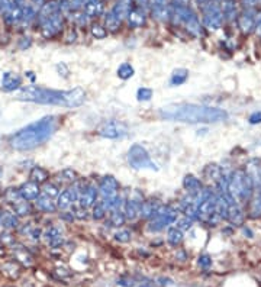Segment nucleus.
Masks as SVG:
<instances>
[{
	"mask_svg": "<svg viewBox=\"0 0 261 287\" xmlns=\"http://www.w3.org/2000/svg\"><path fill=\"white\" fill-rule=\"evenodd\" d=\"M158 115L164 121L184 124H216L228 119V112L223 109L194 103H171L161 107Z\"/></svg>",
	"mask_w": 261,
	"mask_h": 287,
	"instance_id": "f257e3e1",
	"label": "nucleus"
},
{
	"mask_svg": "<svg viewBox=\"0 0 261 287\" xmlns=\"http://www.w3.org/2000/svg\"><path fill=\"white\" fill-rule=\"evenodd\" d=\"M18 100L32 102L39 105L63 106V107H77L84 103L86 93L83 89L76 87L73 90L61 92V90H51L39 86H25L20 87L16 93Z\"/></svg>",
	"mask_w": 261,
	"mask_h": 287,
	"instance_id": "f03ea898",
	"label": "nucleus"
},
{
	"mask_svg": "<svg viewBox=\"0 0 261 287\" xmlns=\"http://www.w3.org/2000/svg\"><path fill=\"white\" fill-rule=\"evenodd\" d=\"M58 128L57 116L49 115L41 118L28 126L22 128L10 138V145L16 151H29L45 144Z\"/></svg>",
	"mask_w": 261,
	"mask_h": 287,
	"instance_id": "7ed1b4c3",
	"label": "nucleus"
},
{
	"mask_svg": "<svg viewBox=\"0 0 261 287\" xmlns=\"http://www.w3.org/2000/svg\"><path fill=\"white\" fill-rule=\"evenodd\" d=\"M168 23H171L174 28L183 29L193 38H202L205 35V28H203L200 16L197 10L192 6V3L182 5V3L170 2Z\"/></svg>",
	"mask_w": 261,
	"mask_h": 287,
	"instance_id": "20e7f679",
	"label": "nucleus"
},
{
	"mask_svg": "<svg viewBox=\"0 0 261 287\" xmlns=\"http://www.w3.org/2000/svg\"><path fill=\"white\" fill-rule=\"evenodd\" d=\"M228 190L237 203H248L254 194V187L250 176L245 170H235L229 174Z\"/></svg>",
	"mask_w": 261,
	"mask_h": 287,
	"instance_id": "39448f33",
	"label": "nucleus"
},
{
	"mask_svg": "<svg viewBox=\"0 0 261 287\" xmlns=\"http://www.w3.org/2000/svg\"><path fill=\"white\" fill-rule=\"evenodd\" d=\"M177 216H179V212L173 209L171 206L160 205L158 209L155 211L154 216L150 219V223H148L147 229H148V232H153V234L161 232L165 228H168L170 225L176 223Z\"/></svg>",
	"mask_w": 261,
	"mask_h": 287,
	"instance_id": "423d86ee",
	"label": "nucleus"
},
{
	"mask_svg": "<svg viewBox=\"0 0 261 287\" xmlns=\"http://www.w3.org/2000/svg\"><path fill=\"white\" fill-rule=\"evenodd\" d=\"M66 22H67V19H66L64 12L60 10L57 13L45 18L42 22H39L38 25H37V28H39L41 35L45 39H54L58 38L64 32Z\"/></svg>",
	"mask_w": 261,
	"mask_h": 287,
	"instance_id": "0eeeda50",
	"label": "nucleus"
},
{
	"mask_svg": "<svg viewBox=\"0 0 261 287\" xmlns=\"http://www.w3.org/2000/svg\"><path fill=\"white\" fill-rule=\"evenodd\" d=\"M199 12H200L199 16H200L205 31L216 32L225 25L222 10H221V3H211V5L205 6Z\"/></svg>",
	"mask_w": 261,
	"mask_h": 287,
	"instance_id": "6e6552de",
	"label": "nucleus"
},
{
	"mask_svg": "<svg viewBox=\"0 0 261 287\" xmlns=\"http://www.w3.org/2000/svg\"><path fill=\"white\" fill-rule=\"evenodd\" d=\"M128 163L132 168L141 170V168H148V170H158L157 164L151 160L148 151L145 150L142 145L139 144H134L129 151H128Z\"/></svg>",
	"mask_w": 261,
	"mask_h": 287,
	"instance_id": "1a4fd4ad",
	"label": "nucleus"
},
{
	"mask_svg": "<svg viewBox=\"0 0 261 287\" xmlns=\"http://www.w3.org/2000/svg\"><path fill=\"white\" fill-rule=\"evenodd\" d=\"M97 134L107 139H121L128 135V126L118 121L105 122L97 128Z\"/></svg>",
	"mask_w": 261,
	"mask_h": 287,
	"instance_id": "9d476101",
	"label": "nucleus"
},
{
	"mask_svg": "<svg viewBox=\"0 0 261 287\" xmlns=\"http://www.w3.org/2000/svg\"><path fill=\"white\" fill-rule=\"evenodd\" d=\"M148 13L157 22H168L170 0H148Z\"/></svg>",
	"mask_w": 261,
	"mask_h": 287,
	"instance_id": "9b49d317",
	"label": "nucleus"
},
{
	"mask_svg": "<svg viewBox=\"0 0 261 287\" xmlns=\"http://www.w3.org/2000/svg\"><path fill=\"white\" fill-rule=\"evenodd\" d=\"M257 9H241V13L237 20V26L241 31L242 35H250L255 31L257 22Z\"/></svg>",
	"mask_w": 261,
	"mask_h": 287,
	"instance_id": "f8f14e48",
	"label": "nucleus"
},
{
	"mask_svg": "<svg viewBox=\"0 0 261 287\" xmlns=\"http://www.w3.org/2000/svg\"><path fill=\"white\" fill-rule=\"evenodd\" d=\"M221 10L223 15V22L226 25H234L237 23L238 16L241 13V6L240 0H222L221 2Z\"/></svg>",
	"mask_w": 261,
	"mask_h": 287,
	"instance_id": "ddd939ff",
	"label": "nucleus"
},
{
	"mask_svg": "<svg viewBox=\"0 0 261 287\" xmlns=\"http://www.w3.org/2000/svg\"><path fill=\"white\" fill-rule=\"evenodd\" d=\"M99 194L102 196V200H106V199H112L118 196V190H119V183L116 180L113 176H105L100 183H99Z\"/></svg>",
	"mask_w": 261,
	"mask_h": 287,
	"instance_id": "4468645a",
	"label": "nucleus"
},
{
	"mask_svg": "<svg viewBox=\"0 0 261 287\" xmlns=\"http://www.w3.org/2000/svg\"><path fill=\"white\" fill-rule=\"evenodd\" d=\"M150 18V13L147 10L141 9V8H136L132 6V9L129 10L128 16H126L125 23L128 25V28L131 29H139L147 25Z\"/></svg>",
	"mask_w": 261,
	"mask_h": 287,
	"instance_id": "2eb2a0df",
	"label": "nucleus"
},
{
	"mask_svg": "<svg viewBox=\"0 0 261 287\" xmlns=\"http://www.w3.org/2000/svg\"><path fill=\"white\" fill-rule=\"evenodd\" d=\"M25 6V5H23ZM23 6H20V5H16V3H13L12 2V5H10L8 9L5 10L3 13H2V18H3V22L10 26V28H18L20 23V20H22V12H23Z\"/></svg>",
	"mask_w": 261,
	"mask_h": 287,
	"instance_id": "dca6fc26",
	"label": "nucleus"
},
{
	"mask_svg": "<svg viewBox=\"0 0 261 287\" xmlns=\"http://www.w3.org/2000/svg\"><path fill=\"white\" fill-rule=\"evenodd\" d=\"M97 196H99V190H97L96 186H93V184H84L83 190L80 193V197H78V205H80V208H84V209L93 208V206L96 205Z\"/></svg>",
	"mask_w": 261,
	"mask_h": 287,
	"instance_id": "f3484780",
	"label": "nucleus"
},
{
	"mask_svg": "<svg viewBox=\"0 0 261 287\" xmlns=\"http://www.w3.org/2000/svg\"><path fill=\"white\" fill-rule=\"evenodd\" d=\"M81 10L90 19L96 20L97 18H103L106 12V2L105 0H87Z\"/></svg>",
	"mask_w": 261,
	"mask_h": 287,
	"instance_id": "a211bd4d",
	"label": "nucleus"
},
{
	"mask_svg": "<svg viewBox=\"0 0 261 287\" xmlns=\"http://www.w3.org/2000/svg\"><path fill=\"white\" fill-rule=\"evenodd\" d=\"M245 171L250 176L254 187V193H260L261 194V163L258 160H250L247 163Z\"/></svg>",
	"mask_w": 261,
	"mask_h": 287,
	"instance_id": "6ab92c4d",
	"label": "nucleus"
},
{
	"mask_svg": "<svg viewBox=\"0 0 261 287\" xmlns=\"http://www.w3.org/2000/svg\"><path fill=\"white\" fill-rule=\"evenodd\" d=\"M22 86V77L16 73H5L2 77V90L10 93V92H15V90H19Z\"/></svg>",
	"mask_w": 261,
	"mask_h": 287,
	"instance_id": "aec40b11",
	"label": "nucleus"
},
{
	"mask_svg": "<svg viewBox=\"0 0 261 287\" xmlns=\"http://www.w3.org/2000/svg\"><path fill=\"white\" fill-rule=\"evenodd\" d=\"M19 193L20 197H22L23 200H37L39 197V194H41V189H39V184L29 180V182L23 183V184L20 186Z\"/></svg>",
	"mask_w": 261,
	"mask_h": 287,
	"instance_id": "412c9836",
	"label": "nucleus"
},
{
	"mask_svg": "<svg viewBox=\"0 0 261 287\" xmlns=\"http://www.w3.org/2000/svg\"><path fill=\"white\" fill-rule=\"evenodd\" d=\"M124 23H125V22L119 19L112 10L106 9L105 15H103V25H105V28H106L107 34H116V32H119Z\"/></svg>",
	"mask_w": 261,
	"mask_h": 287,
	"instance_id": "4be33fe9",
	"label": "nucleus"
},
{
	"mask_svg": "<svg viewBox=\"0 0 261 287\" xmlns=\"http://www.w3.org/2000/svg\"><path fill=\"white\" fill-rule=\"evenodd\" d=\"M44 238L47 241L51 248H58L63 245L64 239H63V231L58 226H51L48 229L44 232Z\"/></svg>",
	"mask_w": 261,
	"mask_h": 287,
	"instance_id": "5701e85b",
	"label": "nucleus"
},
{
	"mask_svg": "<svg viewBox=\"0 0 261 287\" xmlns=\"http://www.w3.org/2000/svg\"><path fill=\"white\" fill-rule=\"evenodd\" d=\"M226 220L234 225V226H241L245 220V215H244V211H242L241 205L235 203V205H231L228 208V216H226Z\"/></svg>",
	"mask_w": 261,
	"mask_h": 287,
	"instance_id": "b1692460",
	"label": "nucleus"
},
{
	"mask_svg": "<svg viewBox=\"0 0 261 287\" xmlns=\"http://www.w3.org/2000/svg\"><path fill=\"white\" fill-rule=\"evenodd\" d=\"M141 203L142 202L136 200V199H129V200L125 203V218L126 220H136L139 216H141Z\"/></svg>",
	"mask_w": 261,
	"mask_h": 287,
	"instance_id": "393cba45",
	"label": "nucleus"
},
{
	"mask_svg": "<svg viewBox=\"0 0 261 287\" xmlns=\"http://www.w3.org/2000/svg\"><path fill=\"white\" fill-rule=\"evenodd\" d=\"M183 186L184 189H186V191H187L189 194H192L193 197L196 194H199L203 189L202 182H200L197 177H194L193 174H187V176L184 177Z\"/></svg>",
	"mask_w": 261,
	"mask_h": 287,
	"instance_id": "a878e982",
	"label": "nucleus"
},
{
	"mask_svg": "<svg viewBox=\"0 0 261 287\" xmlns=\"http://www.w3.org/2000/svg\"><path fill=\"white\" fill-rule=\"evenodd\" d=\"M0 226L6 229H16L19 226V216L8 211H2V219H0Z\"/></svg>",
	"mask_w": 261,
	"mask_h": 287,
	"instance_id": "bb28decb",
	"label": "nucleus"
},
{
	"mask_svg": "<svg viewBox=\"0 0 261 287\" xmlns=\"http://www.w3.org/2000/svg\"><path fill=\"white\" fill-rule=\"evenodd\" d=\"M248 216L251 219H258L261 218V194L254 193L251 200L248 202Z\"/></svg>",
	"mask_w": 261,
	"mask_h": 287,
	"instance_id": "cd10ccee",
	"label": "nucleus"
},
{
	"mask_svg": "<svg viewBox=\"0 0 261 287\" xmlns=\"http://www.w3.org/2000/svg\"><path fill=\"white\" fill-rule=\"evenodd\" d=\"M48 179H49V173L47 171L45 168L38 167V165L32 167V170H31V173H29V180H31V182L37 183V184L47 183Z\"/></svg>",
	"mask_w": 261,
	"mask_h": 287,
	"instance_id": "c85d7f7f",
	"label": "nucleus"
},
{
	"mask_svg": "<svg viewBox=\"0 0 261 287\" xmlns=\"http://www.w3.org/2000/svg\"><path fill=\"white\" fill-rule=\"evenodd\" d=\"M37 208H38V211L45 212V213H54L57 211V205L52 202L51 197H47L44 194L37 199Z\"/></svg>",
	"mask_w": 261,
	"mask_h": 287,
	"instance_id": "c756f323",
	"label": "nucleus"
},
{
	"mask_svg": "<svg viewBox=\"0 0 261 287\" xmlns=\"http://www.w3.org/2000/svg\"><path fill=\"white\" fill-rule=\"evenodd\" d=\"M73 203H74V200H73L71 191H70V189H66V190H63L57 196V203L55 205H57V209L66 211Z\"/></svg>",
	"mask_w": 261,
	"mask_h": 287,
	"instance_id": "7c9ffc66",
	"label": "nucleus"
},
{
	"mask_svg": "<svg viewBox=\"0 0 261 287\" xmlns=\"http://www.w3.org/2000/svg\"><path fill=\"white\" fill-rule=\"evenodd\" d=\"M13 254H15V259L18 260L19 263H22L23 266H32V255L28 252V249L20 247V245H16L13 247Z\"/></svg>",
	"mask_w": 261,
	"mask_h": 287,
	"instance_id": "2f4dec72",
	"label": "nucleus"
},
{
	"mask_svg": "<svg viewBox=\"0 0 261 287\" xmlns=\"http://www.w3.org/2000/svg\"><path fill=\"white\" fill-rule=\"evenodd\" d=\"M187 78H189V70L177 68V70H174L173 74L170 77V84L171 86H182L187 81Z\"/></svg>",
	"mask_w": 261,
	"mask_h": 287,
	"instance_id": "473e14b6",
	"label": "nucleus"
},
{
	"mask_svg": "<svg viewBox=\"0 0 261 287\" xmlns=\"http://www.w3.org/2000/svg\"><path fill=\"white\" fill-rule=\"evenodd\" d=\"M183 231L179 229L177 226H173V228H170L168 232H167V241H168V244L170 245H173V247H179L182 242H183Z\"/></svg>",
	"mask_w": 261,
	"mask_h": 287,
	"instance_id": "72a5a7b5",
	"label": "nucleus"
},
{
	"mask_svg": "<svg viewBox=\"0 0 261 287\" xmlns=\"http://www.w3.org/2000/svg\"><path fill=\"white\" fill-rule=\"evenodd\" d=\"M158 203L155 200H147L141 203V216L144 219H151L154 216L155 211L158 209Z\"/></svg>",
	"mask_w": 261,
	"mask_h": 287,
	"instance_id": "f704fd0d",
	"label": "nucleus"
},
{
	"mask_svg": "<svg viewBox=\"0 0 261 287\" xmlns=\"http://www.w3.org/2000/svg\"><path fill=\"white\" fill-rule=\"evenodd\" d=\"M12 206H13V212H15L16 216H28V215H32V206H31V203L23 200V199L16 202V203H13Z\"/></svg>",
	"mask_w": 261,
	"mask_h": 287,
	"instance_id": "c9c22d12",
	"label": "nucleus"
},
{
	"mask_svg": "<svg viewBox=\"0 0 261 287\" xmlns=\"http://www.w3.org/2000/svg\"><path fill=\"white\" fill-rule=\"evenodd\" d=\"M90 34H92V37L96 39H105L107 37V31L105 28V25L103 23H100V22H96V20H93L92 23H90Z\"/></svg>",
	"mask_w": 261,
	"mask_h": 287,
	"instance_id": "e433bc0d",
	"label": "nucleus"
},
{
	"mask_svg": "<svg viewBox=\"0 0 261 287\" xmlns=\"http://www.w3.org/2000/svg\"><path fill=\"white\" fill-rule=\"evenodd\" d=\"M2 273H5L8 277L10 278H16L19 276V266H18V263L16 261H8V263H5L3 266H2Z\"/></svg>",
	"mask_w": 261,
	"mask_h": 287,
	"instance_id": "4c0bfd02",
	"label": "nucleus"
},
{
	"mask_svg": "<svg viewBox=\"0 0 261 287\" xmlns=\"http://www.w3.org/2000/svg\"><path fill=\"white\" fill-rule=\"evenodd\" d=\"M110 226H115V228H121L122 225H125L126 218L125 213L121 211V209H115V211H110Z\"/></svg>",
	"mask_w": 261,
	"mask_h": 287,
	"instance_id": "58836bf2",
	"label": "nucleus"
},
{
	"mask_svg": "<svg viewBox=\"0 0 261 287\" xmlns=\"http://www.w3.org/2000/svg\"><path fill=\"white\" fill-rule=\"evenodd\" d=\"M134 73H135V70H134V67L129 63H122L118 67V76H119V78H122V80L131 78V77L134 76Z\"/></svg>",
	"mask_w": 261,
	"mask_h": 287,
	"instance_id": "ea45409f",
	"label": "nucleus"
},
{
	"mask_svg": "<svg viewBox=\"0 0 261 287\" xmlns=\"http://www.w3.org/2000/svg\"><path fill=\"white\" fill-rule=\"evenodd\" d=\"M3 197H5V200L8 202V203H12V205L16 203V202L22 200L19 193V187H18V189H15V187L6 189V190H5V194H3Z\"/></svg>",
	"mask_w": 261,
	"mask_h": 287,
	"instance_id": "a19ab883",
	"label": "nucleus"
},
{
	"mask_svg": "<svg viewBox=\"0 0 261 287\" xmlns=\"http://www.w3.org/2000/svg\"><path fill=\"white\" fill-rule=\"evenodd\" d=\"M205 174L216 183L221 179V176H222V168H221L219 165H216V164H212V165H208V167H206Z\"/></svg>",
	"mask_w": 261,
	"mask_h": 287,
	"instance_id": "79ce46f5",
	"label": "nucleus"
},
{
	"mask_svg": "<svg viewBox=\"0 0 261 287\" xmlns=\"http://www.w3.org/2000/svg\"><path fill=\"white\" fill-rule=\"evenodd\" d=\"M60 177H61V180L66 183H74L77 182V173L74 171L73 168H64V170H61L60 173Z\"/></svg>",
	"mask_w": 261,
	"mask_h": 287,
	"instance_id": "37998d69",
	"label": "nucleus"
},
{
	"mask_svg": "<svg viewBox=\"0 0 261 287\" xmlns=\"http://www.w3.org/2000/svg\"><path fill=\"white\" fill-rule=\"evenodd\" d=\"M106 208H105V205L102 203V202H96V205L93 206V213H92V216H93V219L96 220H102L105 216H106Z\"/></svg>",
	"mask_w": 261,
	"mask_h": 287,
	"instance_id": "c03bdc74",
	"label": "nucleus"
},
{
	"mask_svg": "<svg viewBox=\"0 0 261 287\" xmlns=\"http://www.w3.org/2000/svg\"><path fill=\"white\" fill-rule=\"evenodd\" d=\"M42 193H44V196L52 199V197H57L58 194H60V189H58L54 183H45V186L42 189Z\"/></svg>",
	"mask_w": 261,
	"mask_h": 287,
	"instance_id": "a18cd8bd",
	"label": "nucleus"
},
{
	"mask_svg": "<svg viewBox=\"0 0 261 287\" xmlns=\"http://www.w3.org/2000/svg\"><path fill=\"white\" fill-rule=\"evenodd\" d=\"M136 97H138L139 102H148L153 97V90L148 89V87H139L138 92H136Z\"/></svg>",
	"mask_w": 261,
	"mask_h": 287,
	"instance_id": "49530a36",
	"label": "nucleus"
},
{
	"mask_svg": "<svg viewBox=\"0 0 261 287\" xmlns=\"http://www.w3.org/2000/svg\"><path fill=\"white\" fill-rule=\"evenodd\" d=\"M132 238V234H131V231L128 229H121L118 231L115 234V241L118 242H121V244H126V242H129Z\"/></svg>",
	"mask_w": 261,
	"mask_h": 287,
	"instance_id": "de8ad7c7",
	"label": "nucleus"
},
{
	"mask_svg": "<svg viewBox=\"0 0 261 287\" xmlns=\"http://www.w3.org/2000/svg\"><path fill=\"white\" fill-rule=\"evenodd\" d=\"M241 9H261V0H240Z\"/></svg>",
	"mask_w": 261,
	"mask_h": 287,
	"instance_id": "09e8293b",
	"label": "nucleus"
},
{
	"mask_svg": "<svg viewBox=\"0 0 261 287\" xmlns=\"http://www.w3.org/2000/svg\"><path fill=\"white\" fill-rule=\"evenodd\" d=\"M176 225H177V228L182 231H186V229H190L192 228V225H193V220L190 219V218H187V216H184L182 219L176 220Z\"/></svg>",
	"mask_w": 261,
	"mask_h": 287,
	"instance_id": "8fccbe9b",
	"label": "nucleus"
},
{
	"mask_svg": "<svg viewBox=\"0 0 261 287\" xmlns=\"http://www.w3.org/2000/svg\"><path fill=\"white\" fill-rule=\"evenodd\" d=\"M222 0H190V3L194 5V8L197 10L203 9L205 6L211 5V3H221Z\"/></svg>",
	"mask_w": 261,
	"mask_h": 287,
	"instance_id": "3c124183",
	"label": "nucleus"
},
{
	"mask_svg": "<svg viewBox=\"0 0 261 287\" xmlns=\"http://www.w3.org/2000/svg\"><path fill=\"white\" fill-rule=\"evenodd\" d=\"M197 264L200 266L202 268H209L212 266V259H211V255H208V254H202L199 260H197Z\"/></svg>",
	"mask_w": 261,
	"mask_h": 287,
	"instance_id": "603ef678",
	"label": "nucleus"
},
{
	"mask_svg": "<svg viewBox=\"0 0 261 287\" xmlns=\"http://www.w3.org/2000/svg\"><path fill=\"white\" fill-rule=\"evenodd\" d=\"M74 218H77L80 220H86L89 218V213H87V209L84 208H77L74 209Z\"/></svg>",
	"mask_w": 261,
	"mask_h": 287,
	"instance_id": "864d4df0",
	"label": "nucleus"
},
{
	"mask_svg": "<svg viewBox=\"0 0 261 287\" xmlns=\"http://www.w3.org/2000/svg\"><path fill=\"white\" fill-rule=\"evenodd\" d=\"M66 39H67V42H76V39H77V31H76V28H68L67 29V37H66Z\"/></svg>",
	"mask_w": 261,
	"mask_h": 287,
	"instance_id": "5fc2aeb1",
	"label": "nucleus"
},
{
	"mask_svg": "<svg viewBox=\"0 0 261 287\" xmlns=\"http://www.w3.org/2000/svg\"><path fill=\"white\" fill-rule=\"evenodd\" d=\"M248 122L251 125L261 124V112H254V113H251L250 118H248Z\"/></svg>",
	"mask_w": 261,
	"mask_h": 287,
	"instance_id": "6e6d98bb",
	"label": "nucleus"
},
{
	"mask_svg": "<svg viewBox=\"0 0 261 287\" xmlns=\"http://www.w3.org/2000/svg\"><path fill=\"white\" fill-rule=\"evenodd\" d=\"M31 44H32V41L29 37H22L19 39V48L20 49H26V48L31 47Z\"/></svg>",
	"mask_w": 261,
	"mask_h": 287,
	"instance_id": "4d7b16f0",
	"label": "nucleus"
},
{
	"mask_svg": "<svg viewBox=\"0 0 261 287\" xmlns=\"http://www.w3.org/2000/svg\"><path fill=\"white\" fill-rule=\"evenodd\" d=\"M132 3L136 8H141L148 12V0H132Z\"/></svg>",
	"mask_w": 261,
	"mask_h": 287,
	"instance_id": "13d9d810",
	"label": "nucleus"
},
{
	"mask_svg": "<svg viewBox=\"0 0 261 287\" xmlns=\"http://www.w3.org/2000/svg\"><path fill=\"white\" fill-rule=\"evenodd\" d=\"M41 229L39 228H32V229L29 231V237L32 239H35V241H38L39 238H41Z\"/></svg>",
	"mask_w": 261,
	"mask_h": 287,
	"instance_id": "bf43d9fd",
	"label": "nucleus"
},
{
	"mask_svg": "<svg viewBox=\"0 0 261 287\" xmlns=\"http://www.w3.org/2000/svg\"><path fill=\"white\" fill-rule=\"evenodd\" d=\"M254 32L261 37V9H258V12H257V22H255V31Z\"/></svg>",
	"mask_w": 261,
	"mask_h": 287,
	"instance_id": "052dcab7",
	"label": "nucleus"
},
{
	"mask_svg": "<svg viewBox=\"0 0 261 287\" xmlns=\"http://www.w3.org/2000/svg\"><path fill=\"white\" fill-rule=\"evenodd\" d=\"M57 71L60 73V74H63L64 77L68 76V68H67V66L64 64V63H60V64H58Z\"/></svg>",
	"mask_w": 261,
	"mask_h": 287,
	"instance_id": "680f3d73",
	"label": "nucleus"
},
{
	"mask_svg": "<svg viewBox=\"0 0 261 287\" xmlns=\"http://www.w3.org/2000/svg\"><path fill=\"white\" fill-rule=\"evenodd\" d=\"M61 218L66 220H73L74 219V215H73V213H70V212H64V213L61 215Z\"/></svg>",
	"mask_w": 261,
	"mask_h": 287,
	"instance_id": "e2e57ef3",
	"label": "nucleus"
},
{
	"mask_svg": "<svg viewBox=\"0 0 261 287\" xmlns=\"http://www.w3.org/2000/svg\"><path fill=\"white\" fill-rule=\"evenodd\" d=\"M171 3H182V5H189L190 0H170Z\"/></svg>",
	"mask_w": 261,
	"mask_h": 287,
	"instance_id": "0e129e2a",
	"label": "nucleus"
},
{
	"mask_svg": "<svg viewBox=\"0 0 261 287\" xmlns=\"http://www.w3.org/2000/svg\"><path fill=\"white\" fill-rule=\"evenodd\" d=\"M13 3H16V5H20V6H23V5H26L29 0H12Z\"/></svg>",
	"mask_w": 261,
	"mask_h": 287,
	"instance_id": "69168bd1",
	"label": "nucleus"
},
{
	"mask_svg": "<svg viewBox=\"0 0 261 287\" xmlns=\"http://www.w3.org/2000/svg\"><path fill=\"white\" fill-rule=\"evenodd\" d=\"M138 287H155L154 284H151V283H141Z\"/></svg>",
	"mask_w": 261,
	"mask_h": 287,
	"instance_id": "338daca9",
	"label": "nucleus"
},
{
	"mask_svg": "<svg viewBox=\"0 0 261 287\" xmlns=\"http://www.w3.org/2000/svg\"><path fill=\"white\" fill-rule=\"evenodd\" d=\"M2 176H3V168L0 167V177H2Z\"/></svg>",
	"mask_w": 261,
	"mask_h": 287,
	"instance_id": "774afa93",
	"label": "nucleus"
}]
</instances>
